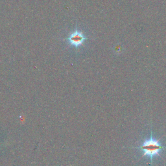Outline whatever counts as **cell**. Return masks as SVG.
<instances>
[{"mask_svg":"<svg viewBox=\"0 0 166 166\" xmlns=\"http://www.w3.org/2000/svg\"><path fill=\"white\" fill-rule=\"evenodd\" d=\"M137 149L142 150L143 156L149 157L152 165L153 156L156 155L160 156V152L164 149H166V147L162 145L159 141L154 139L151 134L149 140L145 141L140 147H137Z\"/></svg>","mask_w":166,"mask_h":166,"instance_id":"obj_1","label":"cell"},{"mask_svg":"<svg viewBox=\"0 0 166 166\" xmlns=\"http://www.w3.org/2000/svg\"><path fill=\"white\" fill-rule=\"evenodd\" d=\"M85 40V36L83 34L82 32L78 31V30H76V31L72 32L67 39L69 44L76 47L81 46L84 43Z\"/></svg>","mask_w":166,"mask_h":166,"instance_id":"obj_2","label":"cell"}]
</instances>
